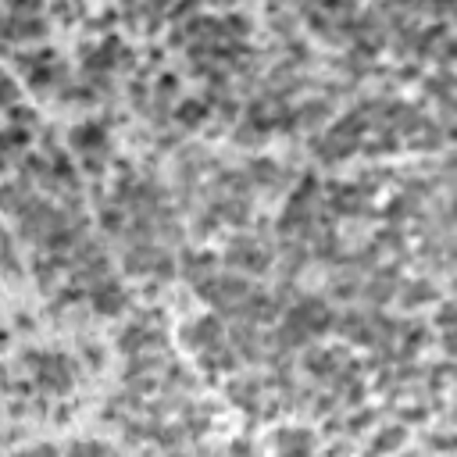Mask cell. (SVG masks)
Instances as JSON below:
<instances>
[{"instance_id": "28", "label": "cell", "mask_w": 457, "mask_h": 457, "mask_svg": "<svg viewBox=\"0 0 457 457\" xmlns=\"http://www.w3.org/2000/svg\"><path fill=\"white\" fill-rule=\"evenodd\" d=\"M32 457H57V450H54V446H39Z\"/></svg>"}, {"instance_id": "1", "label": "cell", "mask_w": 457, "mask_h": 457, "mask_svg": "<svg viewBox=\"0 0 457 457\" xmlns=\"http://www.w3.org/2000/svg\"><path fill=\"white\" fill-rule=\"evenodd\" d=\"M225 264L228 268H240V272H254V275H264L272 268V254L261 250L254 243V236H233L225 247Z\"/></svg>"}, {"instance_id": "7", "label": "cell", "mask_w": 457, "mask_h": 457, "mask_svg": "<svg viewBox=\"0 0 457 457\" xmlns=\"http://www.w3.org/2000/svg\"><path fill=\"white\" fill-rule=\"evenodd\" d=\"M275 443L282 450H315V436L307 429H279L275 432Z\"/></svg>"}, {"instance_id": "4", "label": "cell", "mask_w": 457, "mask_h": 457, "mask_svg": "<svg viewBox=\"0 0 457 457\" xmlns=\"http://www.w3.org/2000/svg\"><path fill=\"white\" fill-rule=\"evenodd\" d=\"M297 114V126H307V129H318V126H325L329 122V114H332V104L329 100H307L300 111H293Z\"/></svg>"}, {"instance_id": "12", "label": "cell", "mask_w": 457, "mask_h": 457, "mask_svg": "<svg viewBox=\"0 0 457 457\" xmlns=\"http://www.w3.org/2000/svg\"><path fill=\"white\" fill-rule=\"evenodd\" d=\"M179 275V261L171 257V250H161L157 261H154V279L157 282H168V279H176Z\"/></svg>"}, {"instance_id": "25", "label": "cell", "mask_w": 457, "mask_h": 457, "mask_svg": "<svg viewBox=\"0 0 457 457\" xmlns=\"http://www.w3.org/2000/svg\"><path fill=\"white\" fill-rule=\"evenodd\" d=\"M439 325L450 332V325H453V304H443V311H439Z\"/></svg>"}, {"instance_id": "13", "label": "cell", "mask_w": 457, "mask_h": 457, "mask_svg": "<svg viewBox=\"0 0 457 457\" xmlns=\"http://www.w3.org/2000/svg\"><path fill=\"white\" fill-rule=\"evenodd\" d=\"M18 22V18H15ZM47 32H50V25L43 22V18H25V22H18V39H47Z\"/></svg>"}, {"instance_id": "24", "label": "cell", "mask_w": 457, "mask_h": 457, "mask_svg": "<svg viewBox=\"0 0 457 457\" xmlns=\"http://www.w3.org/2000/svg\"><path fill=\"white\" fill-rule=\"evenodd\" d=\"M250 453V443L247 439H236L233 446H228V457H247Z\"/></svg>"}, {"instance_id": "5", "label": "cell", "mask_w": 457, "mask_h": 457, "mask_svg": "<svg viewBox=\"0 0 457 457\" xmlns=\"http://www.w3.org/2000/svg\"><path fill=\"white\" fill-rule=\"evenodd\" d=\"M207 114H211V107H207L204 100H183V104L176 107V122H179L183 129H197V126L207 122Z\"/></svg>"}, {"instance_id": "14", "label": "cell", "mask_w": 457, "mask_h": 457, "mask_svg": "<svg viewBox=\"0 0 457 457\" xmlns=\"http://www.w3.org/2000/svg\"><path fill=\"white\" fill-rule=\"evenodd\" d=\"M100 225H104V233H111V236L126 233V218H122V211H118V207H104V214H100Z\"/></svg>"}, {"instance_id": "22", "label": "cell", "mask_w": 457, "mask_h": 457, "mask_svg": "<svg viewBox=\"0 0 457 457\" xmlns=\"http://www.w3.org/2000/svg\"><path fill=\"white\" fill-rule=\"evenodd\" d=\"M375 418H379L375 411H361V415H354V418H351V425H347V429H351V432H365L368 425H375Z\"/></svg>"}, {"instance_id": "23", "label": "cell", "mask_w": 457, "mask_h": 457, "mask_svg": "<svg viewBox=\"0 0 457 457\" xmlns=\"http://www.w3.org/2000/svg\"><path fill=\"white\" fill-rule=\"evenodd\" d=\"M336 408V396L332 393H325V396H318V404H315V415H329Z\"/></svg>"}, {"instance_id": "27", "label": "cell", "mask_w": 457, "mask_h": 457, "mask_svg": "<svg viewBox=\"0 0 457 457\" xmlns=\"http://www.w3.org/2000/svg\"><path fill=\"white\" fill-rule=\"evenodd\" d=\"M4 254H11V240H8L4 228H0V257H4Z\"/></svg>"}, {"instance_id": "16", "label": "cell", "mask_w": 457, "mask_h": 457, "mask_svg": "<svg viewBox=\"0 0 457 457\" xmlns=\"http://www.w3.org/2000/svg\"><path fill=\"white\" fill-rule=\"evenodd\" d=\"M375 247L382 250V247H389V250H404V236H400L396 233V228H379V233H375Z\"/></svg>"}, {"instance_id": "9", "label": "cell", "mask_w": 457, "mask_h": 457, "mask_svg": "<svg viewBox=\"0 0 457 457\" xmlns=\"http://www.w3.org/2000/svg\"><path fill=\"white\" fill-rule=\"evenodd\" d=\"M250 183H257V186H275V183H282V168H279L275 161H268V157L250 161Z\"/></svg>"}, {"instance_id": "2", "label": "cell", "mask_w": 457, "mask_h": 457, "mask_svg": "<svg viewBox=\"0 0 457 457\" xmlns=\"http://www.w3.org/2000/svg\"><path fill=\"white\" fill-rule=\"evenodd\" d=\"M157 254H161V247H154V243L133 247V250L122 257V268H126L129 275H154V261H157Z\"/></svg>"}, {"instance_id": "8", "label": "cell", "mask_w": 457, "mask_h": 457, "mask_svg": "<svg viewBox=\"0 0 457 457\" xmlns=\"http://www.w3.org/2000/svg\"><path fill=\"white\" fill-rule=\"evenodd\" d=\"M404 439H408V429H404V425H389V429H382V432L375 436V443L368 446V457H372V453H389V450H396Z\"/></svg>"}, {"instance_id": "10", "label": "cell", "mask_w": 457, "mask_h": 457, "mask_svg": "<svg viewBox=\"0 0 457 457\" xmlns=\"http://www.w3.org/2000/svg\"><path fill=\"white\" fill-rule=\"evenodd\" d=\"M361 297H368V300L379 307V304H389V300L396 297V286H393V282H386V279H372V282H365V286H361Z\"/></svg>"}, {"instance_id": "26", "label": "cell", "mask_w": 457, "mask_h": 457, "mask_svg": "<svg viewBox=\"0 0 457 457\" xmlns=\"http://www.w3.org/2000/svg\"><path fill=\"white\" fill-rule=\"evenodd\" d=\"M168 47H186V32H183V29L168 32Z\"/></svg>"}, {"instance_id": "19", "label": "cell", "mask_w": 457, "mask_h": 457, "mask_svg": "<svg viewBox=\"0 0 457 457\" xmlns=\"http://www.w3.org/2000/svg\"><path fill=\"white\" fill-rule=\"evenodd\" d=\"M129 97H133V107H136V111H147V100H150L147 83H140V79H136V83L129 86Z\"/></svg>"}, {"instance_id": "11", "label": "cell", "mask_w": 457, "mask_h": 457, "mask_svg": "<svg viewBox=\"0 0 457 457\" xmlns=\"http://www.w3.org/2000/svg\"><path fill=\"white\" fill-rule=\"evenodd\" d=\"M329 297H336V300H354V297H361V282L354 279V275H336L332 282H329Z\"/></svg>"}, {"instance_id": "20", "label": "cell", "mask_w": 457, "mask_h": 457, "mask_svg": "<svg viewBox=\"0 0 457 457\" xmlns=\"http://www.w3.org/2000/svg\"><path fill=\"white\" fill-rule=\"evenodd\" d=\"M15 100H18L15 79H0V107H15Z\"/></svg>"}, {"instance_id": "6", "label": "cell", "mask_w": 457, "mask_h": 457, "mask_svg": "<svg viewBox=\"0 0 457 457\" xmlns=\"http://www.w3.org/2000/svg\"><path fill=\"white\" fill-rule=\"evenodd\" d=\"M396 297H400L404 307H422V304H429L436 297V290L429 282H408V286H400V290H396Z\"/></svg>"}, {"instance_id": "3", "label": "cell", "mask_w": 457, "mask_h": 457, "mask_svg": "<svg viewBox=\"0 0 457 457\" xmlns=\"http://www.w3.org/2000/svg\"><path fill=\"white\" fill-rule=\"evenodd\" d=\"M68 140H72V147H75V150L93 154V157H97V154H104V143H107V136H104V129H100V126H75Z\"/></svg>"}, {"instance_id": "29", "label": "cell", "mask_w": 457, "mask_h": 457, "mask_svg": "<svg viewBox=\"0 0 457 457\" xmlns=\"http://www.w3.org/2000/svg\"><path fill=\"white\" fill-rule=\"evenodd\" d=\"M15 457H32V453H15Z\"/></svg>"}, {"instance_id": "17", "label": "cell", "mask_w": 457, "mask_h": 457, "mask_svg": "<svg viewBox=\"0 0 457 457\" xmlns=\"http://www.w3.org/2000/svg\"><path fill=\"white\" fill-rule=\"evenodd\" d=\"M236 143H240V147H261V143H264V133L254 129L250 122H243V126L236 129Z\"/></svg>"}, {"instance_id": "18", "label": "cell", "mask_w": 457, "mask_h": 457, "mask_svg": "<svg viewBox=\"0 0 457 457\" xmlns=\"http://www.w3.org/2000/svg\"><path fill=\"white\" fill-rule=\"evenodd\" d=\"M11 122H15L18 129H25V126H29V129H36V126H39L36 111H32V107H18V104L11 107Z\"/></svg>"}, {"instance_id": "21", "label": "cell", "mask_w": 457, "mask_h": 457, "mask_svg": "<svg viewBox=\"0 0 457 457\" xmlns=\"http://www.w3.org/2000/svg\"><path fill=\"white\" fill-rule=\"evenodd\" d=\"M126 379H129V386L136 393H154L157 389V379H150V375H126Z\"/></svg>"}, {"instance_id": "15", "label": "cell", "mask_w": 457, "mask_h": 457, "mask_svg": "<svg viewBox=\"0 0 457 457\" xmlns=\"http://www.w3.org/2000/svg\"><path fill=\"white\" fill-rule=\"evenodd\" d=\"M179 97V75H161V83H157V104H171Z\"/></svg>"}]
</instances>
